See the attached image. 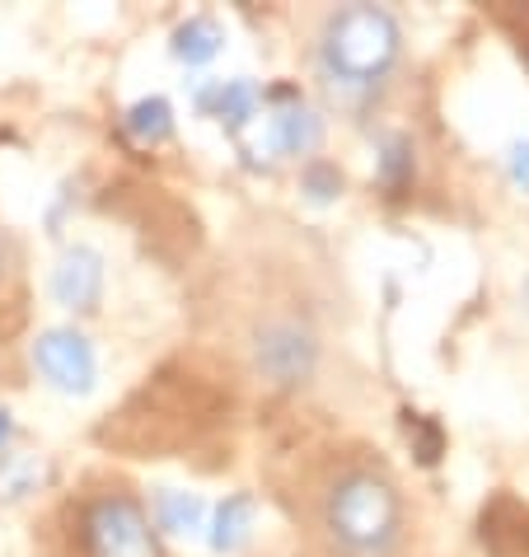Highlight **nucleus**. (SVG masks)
<instances>
[{
    "label": "nucleus",
    "instance_id": "7",
    "mask_svg": "<svg viewBox=\"0 0 529 557\" xmlns=\"http://www.w3.org/2000/svg\"><path fill=\"white\" fill-rule=\"evenodd\" d=\"M319 146V117L315 108L291 99L286 108L268 113V127H262L258 150H268V160H282V154H309Z\"/></svg>",
    "mask_w": 529,
    "mask_h": 557
},
{
    "label": "nucleus",
    "instance_id": "12",
    "mask_svg": "<svg viewBox=\"0 0 529 557\" xmlns=\"http://www.w3.org/2000/svg\"><path fill=\"white\" fill-rule=\"evenodd\" d=\"M160 530L179 534V539H193L207 530V506L193 492H160Z\"/></svg>",
    "mask_w": 529,
    "mask_h": 557
},
{
    "label": "nucleus",
    "instance_id": "17",
    "mask_svg": "<svg viewBox=\"0 0 529 557\" xmlns=\"http://www.w3.org/2000/svg\"><path fill=\"white\" fill-rule=\"evenodd\" d=\"M5 441H10V412H0V455H5Z\"/></svg>",
    "mask_w": 529,
    "mask_h": 557
},
{
    "label": "nucleus",
    "instance_id": "4",
    "mask_svg": "<svg viewBox=\"0 0 529 557\" xmlns=\"http://www.w3.org/2000/svg\"><path fill=\"white\" fill-rule=\"evenodd\" d=\"M34 361L57 384L61 394H89L95 389V347L75 329H52L34 343Z\"/></svg>",
    "mask_w": 529,
    "mask_h": 557
},
{
    "label": "nucleus",
    "instance_id": "6",
    "mask_svg": "<svg viewBox=\"0 0 529 557\" xmlns=\"http://www.w3.org/2000/svg\"><path fill=\"white\" fill-rule=\"evenodd\" d=\"M52 296L66 309H75V314L95 309L103 296V258L95 249H85V244L66 249L57 258V272H52Z\"/></svg>",
    "mask_w": 529,
    "mask_h": 557
},
{
    "label": "nucleus",
    "instance_id": "11",
    "mask_svg": "<svg viewBox=\"0 0 529 557\" xmlns=\"http://www.w3.org/2000/svg\"><path fill=\"white\" fill-rule=\"evenodd\" d=\"M122 132H127L132 141H142V146L164 141V136L174 132V108H169L164 99H142V103H132L127 117H122Z\"/></svg>",
    "mask_w": 529,
    "mask_h": 557
},
{
    "label": "nucleus",
    "instance_id": "2",
    "mask_svg": "<svg viewBox=\"0 0 529 557\" xmlns=\"http://www.w3.org/2000/svg\"><path fill=\"white\" fill-rule=\"evenodd\" d=\"M329 530L337 534L342 548L380 557L398 539V497L394 487L376 473H352L342 478L329 497Z\"/></svg>",
    "mask_w": 529,
    "mask_h": 557
},
{
    "label": "nucleus",
    "instance_id": "15",
    "mask_svg": "<svg viewBox=\"0 0 529 557\" xmlns=\"http://www.w3.org/2000/svg\"><path fill=\"white\" fill-rule=\"evenodd\" d=\"M305 188H309L315 202H333V197L342 193V174L333 164H309L305 169Z\"/></svg>",
    "mask_w": 529,
    "mask_h": 557
},
{
    "label": "nucleus",
    "instance_id": "14",
    "mask_svg": "<svg viewBox=\"0 0 529 557\" xmlns=\"http://www.w3.org/2000/svg\"><path fill=\"white\" fill-rule=\"evenodd\" d=\"M380 169H384V183H389V188H403V178H408V169H413V154H408V141H403V136H394V141L384 146Z\"/></svg>",
    "mask_w": 529,
    "mask_h": 557
},
{
    "label": "nucleus",
    "instance_id": "16",
    "mask_svg": "<svg viewBox=\"0 0 529 557\" xmlns=\"http://www.w3.org/2000/svg\"><path fill=\"white\" fill-rule=\"evenodd\" d=\"M510 178H516L520 188H529V141H520L510 150Z\"/></svg>",
    "mask_w": 529,
    "mask_h": 557
},
{
    "label": "nucleus",
    "instance_id": "1",
    "mask_svg": "<svg viewBox=\"0 0 529 557\" xmlns=\"http://www.w3.org/2000/svg\"><path fill=\"white\" fill-rule=\"evenodd\" d=\"M398 57V24L380 5H347L323 28V66L342 85H376Z\"/></svg>",
    "mask_w": 529,
    "mask_h": 557
},
{
    "label": "nucleus",
    "instance_id": "10",
    "mask_svg": "<svg viewBox=\"0 0 529 557\" xmlns=\"http://www.w3.org/2000/svg\"><path fill=\"white\" fill-rule=\"evenodd\" d=\"M221 42H225L221 24L207 20V14H197V20H188V24H183L179 34H174V57L188 61V66H207V61L221 52Z\"/></svg>",
    "mask_w": 529,
    "mask_h": 557
},
{
    "label": "nucleus",
    "instance_id": "13",
    "mask_svg": "<svg viewBox=\"0 0 529 557\" xmlns=\"http://www.w3.org/2000/svg\"><path fill=\"white\" fill-rule=\"evenodd\" d=\"M42 478V463L34 455H0V497H24V492H34Z\"/></svg>",
    "mask_w": 529,
    "mask_h": 557
},
{
    "label": "nucleus",
    "instance_id": "8",
    "mask_svg": "<svg viewBox=\"0 0 529 557\" xmlns=\"http://www.w3.org/2000/svg\"><path fill=\"white\" fill-rule=\"evenodd\" d=\"M197 103L207 117L225 122L230 132H239V127H248V117L258 113V89L248 81H216L211 89H201Z\"/></svg>",
    "mask_w": 529,
    "mask_h": 557
},
{
    "label": "nucleus",
    "instance_id": "9",
    "mask_svg": "<svg viewBox=\"0 0 529 557\" xmlns=\"http://www.w3.org/2000/svg\"><path fill=\"white\" fill-rule=\"evenodd\" d=\"M248 530H254V502L244 497H225L216 506V520H211V548L216 553H239Z\"/></svg>",
    "mask_w": 529,
    "mask_h": 557
},
{
    "label": "nucleus",
    "instance_id": "3",
    "mask_svg": "<svg viewBox=\"0 0 529 557\" xmlns=\"http://www.w3.org/2000/svg\"><path fill=\"white\" fill-rule=\"evenodd\" d=\"M85 553L89 557H160L146 510L132 497H99L85 510Z\"/></svg>",
    "mask_w": 529,
    "mask_h": 557
},
{
    "label": "nucleus",
    "instance_id": "5",
    "mask_svg": "<svg viewBox=\"0 0 529 557\" xmlns=\"http://www.w3.org/2000/svg\"><path fill=\"white\" fill-rule=\"evenodd\" d=\"M258 366L276 384H300L315 370V333L300 323H272L258 333Z\"/></svg>",
    "mask_w": 529,
    "mask_h": 557
}]
</instances>
